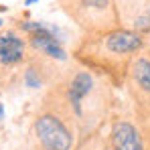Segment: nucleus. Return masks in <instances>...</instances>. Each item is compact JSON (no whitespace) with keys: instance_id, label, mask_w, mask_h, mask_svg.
<instances>
[{"instance_id":"f257e3e1","label":"nucleus","mask_w":150,"mask_h":150,"mask_svg":"<svg viewBox=\"0 0 150 150\" xmlns=\"http://www.w3.org/2000/svg\"><path fill=\"white\" fill-rule=\"evenodd\" d=\"M35 134L45 150H71L73 148V136L69 128L63 124L61 118L45 114L39 116L35 122Z\"/></svg>"},{"instance_id":"f03ea898","label":"nucleus","mask_w":150,"mask_h":150,"mask_svg":"<svg viewBox=\"0 0 150 150\" xmlns=\"http://www.w3.org/2000/svg\"><path fill=\"white\" fill-rule=\"evenodd\" d=\"M23 28L26 33H30V43L35 49H39L41 53L49 55L53 59H59V61H63L67 57L63 45H61V39H59V30L55 26L28 21V23H23Z\"/></svg>"},{"instance_id":"7ed1b4c3","label":"nucleus","mask_w":150,"mask_h":150,"mask_svg":"<svg viewBox=\"0 0 150 150\" xmlns=\"http://www.w3.org/2000/svg\"><path fill=\"white\" fill-rule=\"evenodd\" d=\"M91 89H93V77L87 71H79L71 79V83L67 87V101L77 118L83 116V101L91 93Z\"/></svg>"},{"instance_id":"20e7f679","label":"nucleus","mask_w":150,"mask_h":150,"mask_svg":"<svg viewBox=\"0 0 150 150\" xmlns=\"http://www.w3.org/2000/svg\"><path fill=\"white\" fill-rule=\"evenodd\" d=\"M112 150H144L140 132L130 122H116L112 130Z\"/></svg>"},{"instance_id":"39448f33","label":"nucleus","mask_w":150,"mask_h":150,"mask_svg":"<svg viewBox=\"0 0 150 150\" xmlns=\"http://www.w3.org/2000/svg\"><path fill=\"white\" fill-rule=\"evenodd\" d=\"M105 47L116 55H126V53H134L140 49L142 39L130 30H116V33L105 37Z\"/></svg>"},{"instance_id":"423d86ee","label":"nucleus","mask_w":150,"mask_h":150,"mask_svg":"<svg viewBox=\"0 0 150 150\" xmlns=\"http://www.w3.org/2000/svg\"><path fill=\"white\" fill-rule=\"evenodd\" d=\"M23 55H25V43L18 35L6 33L0 37V63L12 65V63L21 61Z\"/></svg>"},{"instance_id":"0eeeda50","label":"nucleus","mask_w":150,"mask_h":150,"mask_svg":"<svg viewBox=\"0 0 150 150\" xmlns=\"http://www.w3.org/2000/svg\"><path fill=\"white\" fill-rule=\"evenodd\" d=\"M132 79L142 91L150 93V61L148 59H136V63L132 65Z\"/></svg>"},{"instance_id":"6e6552de","label":"nucleus","mask_w":150,"mask_h":150,"mask_svg":"<svg viewBox=\"0 0 150 150\" xmlns=\"http://www.w3.org/2000/svg\"><path fill=\"white\" fill-rule=\"evenodd\" d=\"M25 83L28 85V87H39V85H41V79L37 77L35 69H28V71L25 73Z\"/></svg>"},{"instance_id":"1a4fd4ad","label":"nucleus","mask_w":150,"mask_h":150,"mask_svg":"<svg viewBox=\"0 0 150 150\" xmlns=\"http://www.w3.org/2000/svg\"><path fill=\"white\" fill-rule=\"evenodd\" d=\"M85 6H91V8H98V10H103L108 8V2L110 0H81Z\"/></svg>"},{"instance_id":"9d476101","label":"nucleus","mask_w":150,"mask_h":150,"mask_svg":"<svg viewBox=\"0 0 150 150\" xmlns=\"http://www.w3.org/2000/svg\"><path fill=\"white\" fill-rule=\"evenodd\" d=\"M0 120H4V108H2V103H0Z\"/></svg>"},{"instance_id":"9b49d317","label":"nucleus","mask_w":150,"mask_h":150,"mask_svg":"<svg viewBox=\"0 0 150 150\" xmlns=\"http://www.w3.org/2000/svg\"><path fill=\"white\" fill-rule=\"evenodd\" d=\"M33 2H37V0H26V4H33Z\"/></svg>"},{"instance_id":"f8f14e48","label":"nucleus","mask_w":150,"mask_h":150,"mask_svg":"<svg viewBox=\"0 0 150 150\" xmlns=\"http://www.w3.org/2000/svg\"><path fill=\"white\" fill-rule=\"evenodd\" d=\"M0 26H2V18H0Z\"/></svg>"}]
</instances>
